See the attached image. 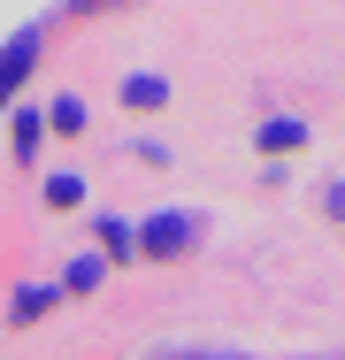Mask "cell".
<instances>
[{
  "label": "cell",
  "mask_w": 345,
  "mask_h": 360,
  "mask_svg": "<svg viewBox=\"0 0 345 360\" xmlns=\"http://www.w3.org/2000/svg\"><path fill=\"white\" fill-rule=\"evenodd\" d=\"M192 245H200V215H192V207H169V215H153L138 230V253H146V261H177V253H192Z\"/></svg>",
  "instance_id": "1"
},
{
  "label": "cell",
  "mask_w": 345,
  "mask_h": 360,
  "mask_svg": "<svg viewBox=\"0 0 345 360\" xmlns=\"http://www.w3.org/2000/svg\"><path fill=\"white\" fill-rule=\"evenodd\" d=\"M31 70H39V31H15V39L0 46V115H8V100L23 92Z\"/></svg>",
  "instance_id": "2"
},
{
  "label": "cell",
  "mask_w": 345,
  "mask_h": 360,
  "mask_svg": "<svg viewBox=\"0 0 345 360\" xmlns=\"http://www.w3.org/2000/svg\"><path fill=\"white\" fill-rule=\"evenodd\" d=\"M291 146H307V123H261V153H291Z\"/></svg>",
  "instance_id": "3"
},
{
  "label": "cell",
  "mask_w": 345,
  "mask_h": 360,
  "mask_svg": "<svg viewBox=\"0 0 345 360\" xmlns=\"http://www.w3.org/2000/svg\"><path fill=\"white\" fill-rule=\"evenodd\" d=\"M161 100H169L161 77H131V84H123V108H161Z\"/></svg>",
  "instance_id": "4"
},
{
  "label": "cell",
  "mask_w": 345,
  "mask_h": 360,
  "mask_svg": "<svg viewBox=\"0 0 345 360\" xmlns=\"http://www.w3.org/2000/svg\"><path fill=\"white\" fill-rule=\"evenodd\" d=\"M39 139H46V115H39V108H15V146L39 153Z\"/></svg>",
  "instance_id": "5"
},
{
  "label": "cell",
  "mask_w": 345,
  "mask_h": 360,
  "mask_svg": "<svg viewBox=\"0 0 345 360\" xmlns=\"http://www.w3.org/2000/svg\"><path fill=\"white\" fill-rule=\"evenodd\" d=\"M46 200H54V207H77V200H84V176H46Z\"/></svg>",
  "instance_id": "6"
},
{
  "label": "cell",
  "mask_w": 345,
  "mask_h": 360,
  "mask_svg": "<svg viewBox=\"0 0 345 360\" xmlns=\"http://www.w3.org/2000/svg\"><path fill=\"white\" fill-rule=\"evenodd\" d=\"M100 276H108V269H100V261H69V276H62V291H92V284H100Z\"/></svg>",
  "instance_id": "7"
},
{
  "label": "cell",
  "mask_w": 345,
  "mask_h": 360,
  "mask_svg": "<svg viewBox=\"0 0 345 360\" xmlns=\"http://www.w3.org/2000/svg\"><path fill=\"white\" fill-rule=\"evenodd\" d=\"M46 307H54V291H15V322H39Z\"/></svg>",
  "instance_id": "8"
},
{
  "label": "cell",
  "mask_w": 345,
  "mask_h": 360,
  "mask_svg": "<svg viewBox=\"0 0 345 360\" xmlns=\"http://www.w3.org/2000/svg\"><path fill=\"white\" fill-rule=\"evenodd\" d=\"M322 207H330V215L345 222V176H338V184H330V192H322Z\"/></svg>",
  "instance_id": "9"
},
{
  "label": "cell",
  "mask_w": 345,
  "mask_h": 360,
  "mask_svg": "<svg viewBox=\"0 0 345 360\" xmlns=\"http://www.w3.org/2000/svg\"><path fill=\"white\" fill-rule=\"evenodd\" d=\"M77 8H108V0H77Z\"/></svg>",
  "instance_id": "10"
}]
</instances>
